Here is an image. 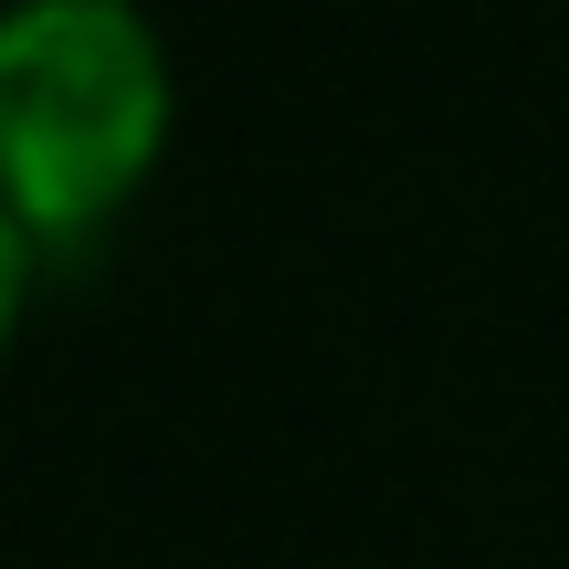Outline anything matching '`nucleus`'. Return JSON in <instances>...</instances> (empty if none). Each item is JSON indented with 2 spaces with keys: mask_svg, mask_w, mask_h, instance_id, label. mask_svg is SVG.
<instances>
[{
  "mask_svg": "<svg viewBox=\"0 0 569 569\" xmlns=\"http://www.w3.org/2000/svg\"><path fill=\"white\" fill-rule=\"evenodd\" d=\"M180 63L148 0H0V211L42 264L96 243L169 159Z\"/></svg>",
  "mask_w": 569,
  "mask_h": 569,
  "instance_id": "f257e3e1",
  "label": "nucleus"
},
{
  "mask_svg": "<svg viewBox=\"0 0 569 569\" xmlns=\"http://www.w3.org/2000/svg\"><path fill=\"white\" fill-rule=\"evenodd\" d=\"M32 284H42V243L0 211V369H11V348H21V317H32Z\"/></svg>",
  "mask_w": 569,
  "mask_h": 569,
  "instance_id": "f03ea898",
  "label": "nucleus"
}]
</instances>
